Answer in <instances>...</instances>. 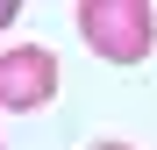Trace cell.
<instances>
[{
  "label": "cell",
  "instance_id": "cell-1",
  "mask_svg": "<svg viewBox=\"0 0 157 150\" xmlns=\"http://www.w3.org/2000/svg\"><path fill=\"white\" fill-rule=\"evenodd\" d=\"M78 36L107 64H143L157 43V14L150 0H78Z\"/></svg>",
  "mask_w": 157,
  "mask_h": 150
},
{
  "label": "cell",
  "instance_id": "cell-2",
  "mask_svg": "<svg viewBox=\"0 0 157 150\" xmlns=\"http://www.w3.org/2000/svg\"><path fill=\"white\" fill-rule=\"evenodd\" d=\"M50 100H57V57H50L43 43L0 50V107L29 114V107H50Z\"/></svg>",
  "mask_w": 157,
  "mask_h": 150
},
{
  "label": "cell",
  "instance_id": "cell-3",
  "mask_svg": "<svg viewBox=\"0 0 157 150\" xmlns=\"http://www.w3.org/2000/svg\"><path fill=\"white\" fill-rule=\"evenodd\" d=\"M7 21H14V0H0V29H7Z\"/></svg>",
  "mask_w": 157,
  "mask_h": 150
},
{
  "label": "cell",
  "instance_id": "cell-4",
  "mask_svg": "<svg viewBox=\"0 0 157 150\" xmlns=\"http://www.w3.org/2000/svg\"><path fill=\"white\" fill-rule=\"evenodd\" d=\"M93 150H136V143H93Z\"/></svg>",
  "mask_w": 157,
  "mask_h": 150
}]
</instances>
